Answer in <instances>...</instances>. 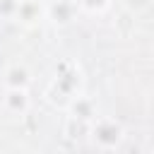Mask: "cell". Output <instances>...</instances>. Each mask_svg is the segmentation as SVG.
I'll use <instances>...</instances> for the list:
<instances>
[{
	"label": "cell",
	"mask_w": 154,
	"mask_h": 154,
	"mask_svg": "<svg viewBox=\"0 0 154 154\" xmlns=\"http://www.w3.org/2000/svg\"><path fill=\"white\" fill-rule=\"evenodd\" d=\"M89 125L91 123H84V120H77V118L67 116V120H65V135H67V140H72V142L89 140Z\"/></svg>",
	"instance_id": "obj_8"
},
{
	"label": "cell",
	"mask_w": 154,
	"mask_h": 154,
	"mask_svg": "<svg viewBox=\"0 0 154 154\" xmlns=\"http://www.w3.org/2000/svg\"><path fill=\"white\" fill-rule=\"evenodd\" d=\"M0 103H2V111L7 116H19V118L26 116L29 108H31L29 89H2Z\"/></svg>",
	"instance_id": "obj_4"
},
{
	"label": "cell",
	"mask_w": 154,
	"mask_h": 154,
	"mask_svg": "<svg viewBox=\"0 0 154 154\" xmlns=\"http://www.w3.org/2000/svg\"><path fill=\"white\" fill-rule=\"evenodd\" d=\"M75 2H77L79 12H84V14H103L113 0H75Z\"/></svg>",
	"instance_id": "obj_9"
},
{
	"label": "cell",
	"mask_w": 154,
	"mask_h": 154,
	"mask_svg": "<svg viewBox=\"0 0 154 154\" xmlns=\"http://www.w3.org/2000/svg\"><path fill=\"white\" fill-rule=\"evenodd\" d=\"M31 79H34V77H31L29 67L22 65V63L7 65V67L2 70V77H0L2 89H29V87H31Z\"/></svg>",
	"instance_id": "obj_7"
},
{
	"label": "cell",
	"mask_w": 154,
	"mask_h": 154,
	"mask_svg": "<svg viewBox=\"0 0 154 154\" xmlns=\"http://www.w3.org/2000/svg\"><path fill=\"white\" fill-rule=\"evenodd\" d=\"M43 19H46V2H41V0H19L14 22L31 29V26H38Z\"/></svg>",
	"instance_id": "obj_6"
},
{
	"label": "cell",
	"mask_w": 154,
	"mask_h": 154,
	"mask_svg": "<svg viewBox=\"0 0 154 154\" xmlns=\"http://www.w3.org/2000/svg\"><path fill=\"white\" fill-rule=\"evenodd\" d=\"M65 113H67L70 118H77V120H84V123H94V120L99 118V103H96L94 96H89V94L82 91V94H77V96L67 103Z\"/></svg>",
	"instance_id": "obj_5"
},
{
	"label": "cell",
	"mask_w": 154,
	"mask_h": 154,
	"mask_svg": "<svg viewBox=\"0 0 154 154\" xmlns=\"http://www.w3.org/2000/svg\"><path fill=\"white\" fill-rule=\"evenodd\" d=\"M82 87H84V75H82L79 63L72 60V58H65L53 67V75H51V79L43 89V99L53 108L65 111L67 103L77 94H82Z\"/></svg>",
	"instance_id": "obj_1"
},
{
	"label": "cell",
	"mask_w": 154,
	"mask_h": 154,
	"mask_svg": "<svg viewBox=\"0 0 154 154\" xmlns=\"http://www.w3.org/2000/svg\"><path fill=\"white\" fill-rule=\"evenodd\" d=\"M149 2L152 0H120V5H123V10L128 12V14H140V12H144L147 7H149Z\"/></svg>",
	"instance_id": "obj_10"
},
{
	"label": "cell",
	"mask_w": 154,
	"mask_h": 154,
	"mask_svg": "<svg viewBox=\"0 0 154 154\" xmlns=\"http://www.w3.org/2000/svg\"><path fill=\"white\" fill-rule=\"evenodd\" d=\"M89 142L103 152H113L125 142V128L120 120H116L111 116H99L89 125Z\"/></svg>",
	"instance_id": "obj_2"
},
{
	"label": "cell",
	"mask_w": 154,
	"mask_h": 154,
	"mask_svg": "<svg viewBox=\"0 0 154 154\" xmlns=\"http://www.w3.org/2000/svg\"><path fill=\"white\" fill-rule=\"evenodd\" d=\"M17 7H19V0H0V19H10V22H14Z\"/></svg>",
	"instance_id": "obj_11"
},
{
	"label": "cell",
	"mask_w": 154,
	"mask_h": 154,
	"mask_svg": "<svg viewBox=\"0 0 154 154\" xmlns=\"http://www.w3.org/2000/svg\"><path fill=\"white\" fill-rule=\"evenodd\" d=\"M79 7L75 0H48L46 2V19L55 29H67L77 22Z\"/></svg>",
	"instance_id": "obj_3"
},
{
	"label": "cell",
	"mask_w": 154,
	"mask_h": 154,
	"mask_svg": "<svg viewBox=\"0 0 154 154\" xmlns=\"http://www.w3.org/2000/svg\"><path fill=\"white\" fill-rule=\"evenodd\" d=\"M152 154H154V152H152Z\"/></svg>",
	"instance_id": "obj_12"
}]
</instances>
